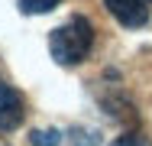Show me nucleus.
I'll return each instance as SVG.
<instances>
[{"mask_svg":"<svg viewBox=\"0 0 152 146\" xmlns=\"http://www.w3.org/2000/svg\"><path fill=\"white\" fill-rule=\"evenodd\" d=\"M94 49V26L84 16H71L49 32V55L58 65H81Z\"/></svg>","mask_w":152,"mask_h":146,"instance_id":"1","label":"nucleus"},{"mask_svg":"<svg viewBox=\"0 0 152 146\" xmlns=\"http://www.w3.org/2000/svg\"><path fill=\"white\" fill-rule=\"evenodd\" d=\"M23 114H26L23 94H20L13 85H7V81L0 78V133L16 130V127L23 123Z\"/></svg>","mask_w":152,"mask_h":146,"instance_id":"3","label":"nucleus"},{"mask_svg":"<svg viewBox=\"0 0 152 146\" xmlns=\"http://www.w3.org/2000/svg\"><path fill=\"white\" fill-rule=\"evenodd\" d=\"M29 143L32 146H58L61 143V133L55 127H49V130H32L29 133Z\"/></svg>","mask_w":152,"mask_h":146,"instance_id":"5","label":"nucleus"},{"mask_svg":"<svg viewBox=\"0 0 152 146\" xmlns=\"http://www.w3.org/2000/svg\"><path fill=\"white\" fill-rule=\"evenodd\" d=\"M68 143L71 146H100V133L94 127H71L68 130Z\"/></svg>","mask_w":152,"mask_h":146,"instance_id":"4","label":"nucleus"},{"mask_svg":"<svg viewBox=\"0 0 152 146\" xmlns=\"http://www.w3.org/2000/svg\"><path fill=\"white\" fill-rule=\"evenodd\" d=\"M16 3H20V10H23V13L36 16V13H49V10H55L61 0H16Z\"/></svg>","mask_w":152,"mask_h":146,"instance_id":"6","label":"nucleus"},{"mask_svg":"<svg viewBox=\"0 0 152 146\" xmlns=\"http://www.w3.org/2000/svg\"><path fill=\"white\" fill-rule=\"evenodd\" d=\"M110 146H152V140L142 136V133H123V136H117Z\"/></svg>","mask_w":152,"mask_h":146,"instance_id":"7","label":"nucleus"},{"mask_svg":"<svg viewBox=\"0 0 152 146\" xmlns=\"http://www.w3.org/2000/svg\"><path fill=\"white\" fill-rule=\"evenodd\" d=\"M107 13L126 29H142L149 23V7L146 0H104Z\"/></svg>","mask_w":152,"mask_h":146,"instance_id":"2","label":"nucleus"}]
</instances>
